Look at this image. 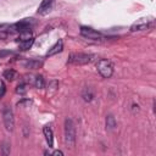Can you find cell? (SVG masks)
<instances>
[{"label": "cell", "mask_w": 156, "mask_h": 156, "mask_svg": "<svg viewBox=\"0 0 156 156\" xmlns=\"http://www.w3.org/2000/svg\"><path fill=\"white\" fill-rule=\"evenodd\" d=\"M44 154H45V155H60V156L63 155V152H62L61 150H54V151H51V150H46V151H44Z\"/></svg>", "instance_id": "44dd1931"}, {"label": "cell", "mask_w": 156, "mask_h": 156, "mask_svg": "<svg viewBox=\"0 0 156 156\" xmlns=\"http://www.w3.org/2000/svg\"><path fill=\"white\" fill-rule=\"evenodd\" d=\"M26 91H27L26 84H24V83H20V84L17 85V88H16V93L20 94V95H23V94H26Z\"/></svg>", "instance_id": "e0dca14e"}, {"label": "cell", "mask_w": 156, "mask_h": 156, "mask_svg": "<svg viewBox=\"0 0 156 156\" xmlns=\"http://www.w3.org/2000/svg\"><path fill=\"white\" fill-rule=\"evenodd\" d=\"M82 98H83V100H84V101L90 102V101L94 99V93L91 91V89H90V88L85 87V88L83 89V91H82Z\"/></svg>", "instance_id": "7c38bea8"}, {"label": "cell", "mask_w": 156, "mask_h": 156, "mask_svg": "<svg viewBox=\"0 0 156 156\" xmlns=\"http://www.w3.org/2000/svg\"><path fill=\"white\" fill-rule=\"evenodd\" d=\"M43 66V61L41 60H35V58H32V60H28L24 62V67L26 68H29V69H38Z\"/></svg>", "instance_id": "8fae6325"}, {"label": "cell", "mask_w": 156, "mask_h": 156, "mask_svg": "<svg viewBox=\"0 0 156 156\" xmlns=\"http://www.w3.org/2000/svg\"><path fill=\"white\" fill-rule=\"evenodd\" d=\"M10 151H11L10 144L6 143V141H4V143H2V146H1V154H2V155H9Z\"/></svg>", "instance_id": "ac0fdd59"}, {"label": "cell", "mask_w": 156, "mask_h": 156, "mask_svg": "<svg viewBox=\"0 0 156 156\" xmlns=\"http://www.w3.org/2000/svg\"><path fill=\"white\" fill-rule=\"evenodd\" d=\"M2 119H4V126L7 132H12L15 128V117L13 112L9 106H5L2 110Z\"/></svg>", "instance_id": "5b68a950"}, {"label": "cell", "mask_w": 156, "mask_h": 156, "mask_svg": "<svg viewBox=\"0 0 156 156\" xmlns=\"http://www.w3.org/2000/svg\"><path fill=\"white\" fill-rule=\"evenodd\" d=\"M4 78L6 79V80H9V82H12V80H15L16 78H17V72L15 71V69H6L5 72H4Z\"/></svg>", "instance_id": "5bb4252c"}, {"label": "cell", "mask_w": 156, "mask_h": 156, "mask_svg": "<svg viewBox=\"0 0 156 156\" xmlns=\"http://www.w3.org/2000/svg\"><path fill=\"white\" fill-rule=\"evenodd\" d=\"M96 68L102 78H111L113 74V65L107 58H100L96 63Z\"/></svg>", "instance_id": "3957f363"}, {"label": "cell", "mask_w": 156, "mask_h": 156, "mask_svg": "<svg viewBox=\"0 0 156 156\" xmlns=\"http://www.w3.org/2000/svg\"><path fill=\"white\" fill-rule=\"evenodd\" d=\"M94 58L93 54H85V52H72L68 56V63L69 65H76V66H83V65H88L91 62V60Z\"/></svg>", "instance_id": "7a4b0ae2"}, {"label": "cell", "mask_w": 156, "mask_h": 156, "mask_svg": "<svg viewBox=\"0 0 156 156\" xmlns=\"http://www.w3.org/2000/svg\"><path fill=\"white\" fill-rule=\"evenodd\" d=\"M65 144L69 149L76 144V127L71 118L65 119Z\"/></svg>", "instance_id": "6da1fadb"}, {"label": "cell", "mask_w": 156, "mask_h": 156, "mask_svg": "<svg viewBox=\"0 0 156 156\" xmlns=\"http://www.w3.org/2000/svg\"><path fill=\"white\" fill-rule=\"evenodd\" d=\"M4 93H5V85H4V83L1 84V93H0V98L4 95Z\"/></svg>", "instance_id": "7402d4cb"}, {"label": "cell", "mask_w": 156, "mask_h": 156, "mask_svg": "<svg viewBox=\"0 0 156 156\" xmlns=\"http://www.w3.org/2000/svg\"><path fill=\"white\" fill-rule=\"evenodd\" d=\"M54 2L55 0H41L39 7H38V15L40 16H45L48 15L51 10H52V6H54Z\"/></svg>", "instance_id": "ba28073f"}, {"label": "cell", "mask_w": 156, "mask_h": 156, "mask_svg": "<svg viewBox=\"0 0 156 156\" xmlns=\"http://www.w3.org/2000/svg\"><path fill=\"white\" fill-rule=\"evenodd\" d=\"M117 127V122L115 119V117L112 115H107L106 116V128L110 130H113Z\"/></svg>", "instance_id": "4fadbf2b"}, {"label": "cell", "mask_w": 156, "mask_h": 156, "mask_svg": "<svg viewBox=\"0 0 156 156\" xmlns=\"http://www.w3.org/2000/svg\"><path fill=\"white\" fill-rule=\"evenodd\" d=\"M33 26V20L32 18H24L12 26H9V29H11V32H17V33H22L24 30H30Z\"/></svg>", "instance_id": "8992f818"}, {"label": "cell", "mask_w": 156, "mask_h": 156, "mask_svg": "<svg viewBox=\"0 0 156 156\" xmlns=\"http://www.w3.org/2000/svg\"><path fill=\"white\" fill-rule=\"evenodd\" d=\"M79 32H80V35L82 37L88 38V39H91V40H98L100 38H102V34L100 32H98V30H95V29H93L90 27L82 26L80 29H79Z\"/></svg>", "instance_id": "52a82bcc"}, {"label": "cell", "mask_w": 156, "mask_h": 156, "mask_svg": "<svg viewBox=\"0 0 156 156\" xmlns=\"http://www.w3.org/2000/svg\"><path fill=\"white\" fill-rule=\"evenodd\" d=\"M154 24V20L151 17H141L136 20L132 26H130V32H140V30H146Z\"/></svg>", "instance_id": "277c9868"}, {"label": "cell", "mask_w": 156, "mask_h": 156, "mask_svg": "<svg viewBox=\"0 0 156 156\" xmlns=\"http://www.w3.org/2000/svg\"><path fill=\"white\" fill-rule=\"evenodd\" d=\"M63 50V41L61 40V39H58L48 51H46V54H45V56L46 57H50V56H54V55H56V54H58V52H61Z\"/></svg>", "instance_id": "9c48e42d"}, {"label": "cell", "mask_w": 156, "mask_h": 156, "mask_svg": "<svg viewBox=\"0 0 156 156\" xmlns=\"http://www.w3.org/2000/svg\"><path fill=\"white\" fill-rule=\"evenodd\" d=\"M57 88H58V82H57V80H51V82L49 83V88H48V89H49L51 93L56 91Z\"/></svg>", "instance_id": "d6986e66"}, {"label": "cell", "mask_w": 156, "mask_h": 156, "mask_svg": "<svg viewBox=\"0 0 156 156\" xmlns=\"http://www.w3.org/2000/svg\"><path fill=\"white\" fill-rule=\"evenodd\" d=\"M32 104V100H29V99H22L21 101H18L17 102V106H28V105H30Z\"/></svg>", "instance_id": "ffe728a7"}, {"label": "cell", "mask_w": 156, "mask_h": 156, "mask_svg": "<svg viewBox=\"0 0 156 156\" xmlns=\"http://www.w3.org/2000/svg\"><path fill=\"white\" fill-rule=\"evenodd\" d=\"M34 44V38H30V39H27V40H22L20 41V50H28L32 48V45Z\"/></svg>", "instance_id": "9a60e30c"}, {"label": "cell", "mask_w": 156, "mask_h": 156, "mask_svg": "<svg viewBox=\"0 0 156 156\" xmlns=\"http://www.w3.org/2000/svg\"><path fill=\"white\" fill-rule=\"evenodd\" d=\"M34 85H35V88H38V89H43V88L45 87L44 77H43V76H37V77L34 78Z\"/></svg>", "instance_id": "2e32d148"}, {"label": "cell", "mask_w": 156, "mask_h": 156, "mask_svg": "<svg viewBox=\"0 0 156 156\" xmlns=\"http://www.w3.org/2000/svg\"><path fill=\"white\" fill-rule=\"evenodd\" d=\"M43 133H44V136H45V140L49 145V147H52L54 146V132L51 129L50 126H45L43 128Z\"/></svg>", "instance_id": "30bf717a"}]
</instances>
